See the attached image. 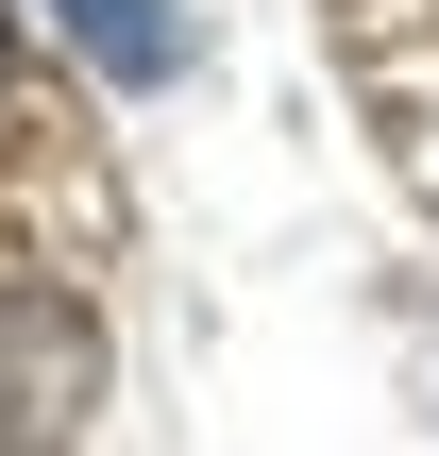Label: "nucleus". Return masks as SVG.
I'll list each match as a JSON object with an SVG mask.
<instances>
[{
  "instance_id": "2",
  "label": "nucleus",
  "mask_w": 439,
  "mask_h": 456,
  "mask_svg": "<svg viewBox=\"0 0 439 456\" xmlns=\"http://www.w3.org/2000/svg\"><path fill=\"white\" fill-rule=\"evenodd\" d=\"M51 34H68L102 85H169V68H186V17H169V0H51Z\"/></svg>"
},
{
  "instance_id": "3",
  "label": "nucleus",
  "mask_w": 439,
  "mask_h": 456,
  "mask_svg": "<svg viewBox=\"0 0 439 456\" xmlns=\"http://www.w3.org/2000/svg\"><path fill=\"white\" fill-rule=\"evenodd\" d=\"M0 68H17V0H0Z\"/></svg>"
},
{
  "instance_id": "1",
  "label": "nucleus",
  "mask_w": 439,
  "mask_h": 456,
  "mask_svg": "<svg viewBox=\"0 0 439 456\" xmlns=\"http://www.w3.org/2000/svg\"><path fill=\"white\" fill-rule=\"evenodd\" d=\"M102 406V322L68 288H0V440H68Z\"/></svg>"
}]
</instances>
